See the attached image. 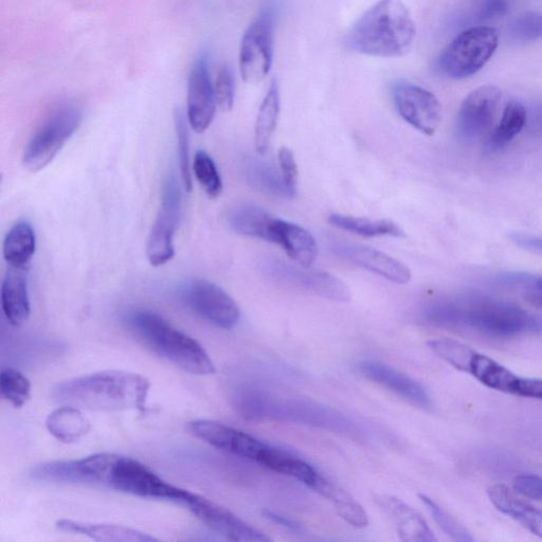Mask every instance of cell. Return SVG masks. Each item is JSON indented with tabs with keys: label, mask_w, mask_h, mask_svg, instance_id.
<instances>
[{
	"label": "cell",
	"mask_w": 542,
	"mask_h": 542,
	"mask_svg": "<svg viewBox=\"0 0 542 542\" xmlns=\"http://www.w3.org/2000/svg\"><path fill=\"white\" fill-rule=\"evenodd\" d=\"M193 172L198 184L215 200L223 191V182L214 160L205 151H198L193 161Z\"/></svg>",
	"instance_id": "cell-35"
},
{
	"label": "cell",
	"mask_w": 542,
	"mask_h": 542,
	"mask_svg": "<svg viewBox=\"0 0 542 542\" xmlns=\"http://www.w3.org/2000/svg\"><path fill=\"white\" fill-rule=\"evenodd\" d=\"M424 320L436 327L509 339L542 333V316L514 302L491 297H462L430 303Z\"/></svg>",
	"instance_id": "cell-2"
},
{
	"label": "cell",
	"mask_w": 542,
	"mask_h": 542,
	"mask_svg": "<svg viewBox=\"0 0 542 542\" xmlns=\"http://www.w3.org/2000/svg\"><path fill=\"white\" fill-rule=\"evenodd\" d=\"M280 88L276 80L271 83L258 114L255 130L256 149L260 155H265L269 148L280 115Z\"/></svg>",
	"instance_id": "cell-31"
},
{
	"label": "cell",
	"mask_w": 542,
	"mask_h": 542,
	"mask_svg": "<svg viewBox=\"0 0 542 542\" xmlns=\"http://www.w3.org/2000/svg\"><path fill=\"white\" fill-rule=\"evenodd\" d=\"M501 90L484 85L463 101L457 118V131L465 140H476L492 128L501 102Z\"/></svg>",
	"instance_id": "cell-14"
},
{
	"label": "cell",
	"mask_w": 542,
	"mask_h": 542,
	"mask_svg": "<svg viewBox=\"0 0 542 542\" xmlns=\"http://www.w3.org/2000/svg\"><path fill=\"white\" fill-rule=\"evenodd\" d=\"M183 195L174 177H169L161 192L160 207L147 243V256L152 266L159 267L175 255L174 236L182 212Z\"/></svg>",
	"instance_id": "cell-10"
},
{
	"label": "cell",
	"mask_w": 542,
	"mask_h": 542,
	"mask_svg": "<svg viewBox=\"0 0 542 542\" xmlns=\"http://www.w3.org/2000/svg\"><path fill=\"white\" fill-rule=\"evenodd\" d=\"M83 120L76 104H63L56 108L32 136L24 153V166L30 172H39L56 157L67 140L74 135Z\"/></svg>",
	"instance_id": "cell-8"
},
{
	"label": "cell",
	"mask_w": 542,
	"mask_h": 542,
	"mask_svg": "<svg viewBox=\"0 0 542 542\" xmlns=\"http://www.w3.org/2000/svg\"><path fill=\"white\" fill-rule=\"evenodd\" d=\"M329 223L334 227L356 234L364 238L393 237L405 238L404 230L397 224L387 220H369L356 216L332 214Z\"/></svg>",
	"instance_id": "cell-30"
},
{
	"label": "cell",
	"mask_w": 542,
	"mask_h": 542,
	"mask_svg": "<svg viewBox=\"0 0 542 542\" xmlns=\"http://www.w3.org/2000/svg\"><path fill=\"white\" fill-rule=\"evenodd\" d=\"M514 487L522 496L542 501V478L535 475H520L515 478Z\"/></svg>",
	"instance_id": "cell-43"
},
{
	"label": "cell",
	"mask_w": 542,
	"mask_h": 542,
	"mask_svg": "<svg viewBox=\"0 0 542 542\" xmlns=\"http://www.w3.org/2000/svg\"><path fill=\"white\" fill-rule=\"evenodd\" d=\"M279 164L284 184L291 196H294L298 187L299 171L294 153L288 148L279 151Z\"/></svg>",
	"instance_id": "cell-41"
},
{
	"label": "cell",
	"mask_w": 542,
	"mask_h": 542,
	"mask_svg": "<svg viewBox=\"0 0 542 542\" xmlns=\"http://www.w3.org/2000/svg\"><path fill=\"white\" fill-rule=\"evenodd\" d=\"M128 322L144 345L179 369L195 375L215 372L213 361L201 343L177 330L165 318L148 311H136Z\"/></svg>",
	"instance_id": "cell-6"
},
{
	"label": "cell",
	"mask_w": 542,
	"mask_h": 542,
	"mask_svg": "<svg viewBox=\"0 0 542 542\" xmlns=\"http://www.w3.org/2000/svg\"><path fill=\"white\" fill-rule=\"evenodd\" d=\"M375 500L393 523L401 540L406 542L437 541L435 534H433L420 513L409 507L401 499L382 495L376 496Z\"/></svg>",
	"instance_id": "cell-20"
},
{
	"label": "cell",
	"mask_w": 542,
	"mask_h": 542,
	"mask_svg": "<svg viewBox=\"0 0 542 542\" xmlns=\"http://www.w3.org/2000/svg\"><path fill=\"white\" fill-rule=\"evenodd\" d=\"M273 241L287 256L302 267L310 268L317 257V245L312 234L299 225L276 219L271 227Z\"/></svg>",
	"instance_id": "cell-22"
},
{
	"label": "cell",
	"mask_w": 542,
	"mask_h": 542,
	"mask_svg": "<svg viewBox=\"0 0 542 542\" xmlns=\"http://www.w3.org/2000/svg\"><path fill=\"white\" fill-rule=\"evenodd\" d=\"M174 124L177 138L178 162L180 176L186 191L192 190V172L190 165V134L188 117L183 110L177 108L174 113Z\"/></svg>",
	"instance_id": "cell-34"
},
{
	"label": "cell",
	"mask_w": 542,
	"mask_h": 542,
	"mask_svg": "<svg viewBox=\"0 0 542 542\" xmlns=\"http://www.w3.org/2000/svg\"><path fill=\"white\" fill-rule=\"evenodd\" d=\"M359 370L371 382L401 396L402 399L409 403L423 409L431 407L430 397L426 389L408 375L396 371L388 365L371 360L363 361L359 366Z\"/></svg>",
	"instance_id": "cell-18"
},
{
	"label": "cell",
	"mask_w": 542,
	"mask_h": 542,
	"mask_svg": "<svg viewBox=\"0 0 542 542\" xmlns=\"http://www.w3.org/2000/svg\"><path fill=\"white\" fill-rule=\"evenodd\" d=\"M183 299L196 315L215 325L230 330L240 320V309L220 286L206 280H195L186 286Z\"/></svg>",
	"instance_id": "cell-11"
},
{
	"label": "cell",
	"mask_w": 542,
	"mask_h": 542,
	"mask_svg": "<svg viewBox=\"0 0 542 542\" xmlns=\"http://www.w3.org/2000/svg\"><path fill=\"white\" fill-rule=\"evenodd\" d=\"M275 26L270 9L262 11L246 30L240 50V69L249 84L261 82L274 61Z\"/></svg>",
	"instance_id": "cell-9"
},
{
	"label": "cell",
	"mask_w": 542,
	"mask_h": 542,
	"mask_svg": "<svg viewBox=\"0 0 542 542\" xmlns=\"http://www.w3.org/2000/svg\"><path fill=\"white\" fill-rule=\"evenodd\" d=\"M311 490L329 499L337 514L357 529L369 526V517L363 507L345 490L321 476Z\"/></svg>",
	"instance_id": "cell-26"
},
{
	"label": "cell",
	"mask_w": 542,
	"mask_h": 542,
	"mask_svg": "<svg viewBox=\"0 0 542 542\" xmlns=\"http://www.w3.org/2000/svg\"><path fill=\"white\" fill-rule=\"evenodd\" d=\"M419 498L430 512L431 516L438 523L441 530L451 539L461 542H471L474 538L461 525V523L447 511L440 507L438 503L425 495H419Z\"/></svg>",
	"instance_id": "cell-38"
},
{
	"label": "cell",
	"mask_w": 542,
	"mask_h": 542,
	"mask_svg": "<svg viewBox=\"0 0 542 542\" xmlns=\"http://www.w3.org/2000/svg\"><path fill=\"white\" fill-rule=\"evenodd\" d=\"M509 0H482L479 7V17L483 21H491L494 18L504 16L509 12Z\"/></svg>",
	"instance_id": "cell-44"
},
{
	"label": "cell",
	"mask_w": 542,
	"mask_h": 542,
	"mask_svg": "<svg viewBox=\"0 0 542 542\" xmlns=\"http://www.w3.org/2000/svg\"><path fill=\"white\" fill-rule=\"evenodd\" d=\"M392 95L397 112L414 129L428 136L438 131L442 121V106L429 90L400 81L393 86Z\"/></svg>",
	"instance_id": "cell-12"
},
{
	"label": "cell",
	"mask_w": 542,
	"mask_h": 542,
	"mask_svg": "<svg viewBox=\"0 0 542 542\" xmlns=\"http://www.w3.org/2000/svg\"><path fill=\"white\" fill-rule=\"evenodd\" d=\"M529 120L525 105L512 101L505 106L501 119L489 140L490 150L507 147L526 128Z\"/></svg>",
	"instance_id": "cell-32"
},
{
	"label": "cell",
	"mask_w": 542,
	"mask_h": 542,
	"mask_svg": "<svg viewBox=\"0 0 542 542\" xmlns=\"http://www.w3.org/2000/svg\"><path fill=\"white\" fill-rule=\"evenodd\" d=\"M276 218L260 207L241 205L233 208L227 215V222L233 231L243 236L264 241H273L271 227Z\"/></svg>",
	"instance_id": "cell-25"
},
{
	"label": "cell",
	"mask_w": 542,
	"mask_h": 542,
	"mask_svg": "<svg viewBox=\"0 0 542 542\" xmlns=\"http://www.w3.org/2000/svg\"><path fill=\"white\" fill-rule=\"evenodd\" d=\"M282 262L267 265L268 274L276 280L303 289L324 299L349 302L351 292L348 286L333 275L321 271L307 270Z\"/></svg>",
	"instance_id": "cell-16"
},
{
	"label": "cell",
	"mask_w": 542,
	"mask_h": 542,
	"mask_svg": "<svg viewBox=\"0 0 542 542\" xmlns=\"http://www.w3.org/2000/svg\"><path fill=\"white\" fill-rule=\"evenodd\" d=\"M533 125L537 132L542 133V110L536 113Z\"/></svg>",
	"instance_id": "cell-47"
},
{
	"label": "cell",
	"mask_w": 542,
	"mask_h": 542,
	"mask_svg": "<svg viewBox=\"0 0 542 542\" xmlns=\"http://www.w3.org/2000/svg\"><path fill=\"white\" fill-rule=\"evenodd\" d=\"M499 33L491 27L464 30L443 50L438 61L442 74L463 80L477 74L494 56Z\"/></svg>",
	"instance_id": "cell-7"
},
{
	"label": "cell",
	"mask_w": 542,
	"mask_h": 542,
	"mask_svg": "<svg viewBox=\"0 0 542 542\" xmlns=\"http://www.w3.org/2000/svg\"><path fill=\"white\" fill-rule=\"evenodd\" d=\"M487 495L498 511L507 515L542 538V511L517 498L507 486L497 484L490 487Z\"/></svg>",
	"instance_id": "cell-23"
},
{
	"label": "cell",
	"mask_w": 542,
	"mask_h": 542,
	"mask_svg": "<svg viewBox=\"0 0 542 542\" xmlns=\"http://www.w3.org/2000/svg\"><path fill=\"white\" fill-rule=\"evenodd\" d=\"M537 287L539 289V292L542 294V278L538 280Z\"/></svg>",
	"instance_id": "cell-48"
},
{
	"label": "cell",
	"mask_w": 542,
	"mask_h": 542,
	"mask_svg": "<svg viewBox=\"0 0 542 542\" xmlns=\"http://www.w3.org/2000/svg\"><path fill=\"white\" fill-rule=\"evenodd\" d=\"M511 394L542 401V379L517 376Z\"/></svg>",
	"instance_id": "cell-42"
},
{
	"label": "cell",
	"mask_w": 542,
	"mask_h": 542,
	"mask_svg": "<svg viewBox=\"0 0 542 542\" xmlns=\"http://www.w3.org/2000/svg\"><path fill=\"white\" fill-rule=\"evenodd\" d=\"M57 528L63 532L75 533L87 536L97 541L115 542H152L156 538L116 525H103V523H88L75 520L63 519L57 522Z\"/></svg>",
	"instance_id": "cell-24"
},
{
	"label": "cell",
	"mask_w": 542,
	"mask_h": 542,
	"mask_svg": "<svg viewBox=\"0 0 542 542\" xmlns=\"http://www.w3.org/2000/svg\"><path fill=\"white\" fill-rule=\"evenodd\" d=\"M30 477L40 482L102 486L141 498L172 501L184 507L193 495L162 480L141 462L117 454L41 464L32 469Z\"/></svg>",
	"instance_id": "cell-1"
},
{
	"label": "cell",
	"mask_w": 542,
	"mask_h": 542,
	"mask_svg": "<svg viewBox=\"0 0 542 542\" xmlns=\"http://www.w3.org/2000/svg\"><path fill=\"white\" fill-rule=\"evenodd\" d=\"M0 390L15 408H22L31 397L29 379L14 369L7 368L0 373Z\"/></svg>",
	"instance_id": "cell-37"
},
{
	"label": "cell",
	"mask_w": 542,
	"mask_h": 542,
	"mask_svg": "<svg viewBox=\"0 0 542 542\" xmlns=\"http://www.w3.org/2000/svg\"><path fill=\"white\" fill-rule=\"evenodd\" d=\"M216 106L213 83L209 74L208 58L198 57L189 77L187 117L192 130L205 133L213 121Z\"/></svg>",
	"instance_id": "cell-17"
},
{
	"label": "cell",
	"mask_w": 542,
	"mask_h": 542,
	"mask_svg": "<svg viewBox=\"0 0 542 542\" xmlns=\"http://www.w3.org/2000/svg\"><path fill=\"white\" fill-rule=\"evenodd\" d=\"M207 527L229 540L267 542L271 539L260 530L209 499L193 494L185 505Z\"/></svg>",
	"instance_id": "cell-15"
},
{
	"label": "cell",
	"mask_w": 542,
	"mask_h": 542,
	"mask_svg": "<svg viewBox=\"0 0 542 542\" xmlns=\"http://www.w3.org/2000/svg\"><path fill=\"white\" fill-rule=\"evenodd\" d=\"M187 430L193 437L213 447L259 464L269 447V444L263 443L248 433L212 421L190 422Z\"/></svg>",
	"instance_id": "cell-13"
},
{
	"label": "cell",
	"mask_w": 542,
	"mask_h": 542,
	"mask_svg": "<svg viewBox=\"0 0 542 542\" xmlns=\"http://www.w3.org/2000/svg\"><path fill=\"white\" fill-rule=\"evenodd\" d=\"M228 392L232 408L247 421H289L336 431L352 428L350 421L330 408L309 401L285 399L245 381L233 382Z\"/></svg>",
	"instance_id": "cell-5"
},
{
	"label": "cell",
	"mask_w": 542,
	"mask_h": 542,
	"mask_svg": "<svg viewBox=\"0 0 542 542\" xmlns=\"http://www.w3.org/2000/svg\"><path fill=\"white\" fill-rule=\"evenodd\" d=\"M247 175L252 186L268 194L292 197L282 176L271 166L262 161H251Z\"/></svg>",
	"instance_id": "cell-33"
},
{
	"label": "cell",
	"mask_w": 542,
	"mask_h": 542,
	"mask_svg": "<svg viewBox=\"0 0 542 542\" xmlns=\"http://www.w3.org/2000/svg\"><path fill=\"white\" fill-rule=\"evenodd\" d=\"M512 32L523 41H536L542 38V14L528 12L516 18Z\"/></svg>",
	"instance_id": "cell-40"
},
{
	"label": "cell",
	"mask_w": 542,
	"mask_h": 542,
	"mask_svg": "<svg viewBox=\"0 0 542 542\" xmlns=\"http://www.w3.org/2000/svg\"><path fill=\"white\" fill-rule=\"evenodd\" d=\"M512 240L514 243H516L518 246L522 248L542 252V239L527 236V234L515 233L512 236Z\"/></svg>",
	"instance_id": "cell-46"
},
{
	"label": "cell",
	"mask_w": 542,
	"mask_h": 542,
	"mask_svg": "<svg viewBox=\"0 0 542 542\" xmlns=\"http://www.w3.org/2000/svg\"><path fill=\"white\" fill-rule=\"evenodd\" d=\"M150 381L140 374L104 371L69 379L54 387L52 400L93 411H146Z\"/></svg>",
	"instance_id": "cell-3"
},
{
	"label": "cell",
	"mask_w": 542,
	"mask_h": 542,
	"mask_svg": "<svg viewBox=\"0 0 542 542\" xmlns=\"http://www.w3.org/2000/svg\"><path fill=\"white\" fill-rule=\"evenodd\" d=\"M487 388L511 394L517 375L494 359L475 352L466 372Z\"/></svg>",
	"instance_id": "cell-29"
},
{
	"label": "cell",
	"mask_w": 542,
	"mask_h": 542,
	"mask_svg": "<svg viewBox=\"0 0 542 542\" xmlns=\"http://www.w3.org/2000/svg\"><path fill=\"white\" fill-rule=\"evenodd\" d=\"M417 39V25L402 0H379L358 18L349 34V47L366 56L402 58Z\"/></svg>",
	"instance_id": "cell-4"
},
{
	"label": "cell",
	"mask_w": 542,
	"mask_h": 542,
	"mask_svg": "<svg viewBox=\"0 0 542 542\" xmlns=\"http://www.w3.org/2000/svg\"><path fill=\"white\" fill-rule=\"evenodd\" d=\"M214 94L216 103L224 112L232 110L234 103V93H236V84H234V75L228 65H223L218 74H216L214 83Z\"/></svg>",
	"instance_id": "cell-39"
},
{
	"label": "cell",
	"mask_w": 542,
	"mask_h": 542,
	"mask_svg": "<svg viewBox=\"0 0 542 542\" xmlns=\"http://www.w3.org/2000/svg\"><path fill=\"white\" fill-rule=\"evenodd\" d=\"M36 248L35 232L27 221L17 222L4 241V258L9 266L28 267Z\"/></svg>",
	"instance_id": "cell-28"
},
{
	"label": "cell",
	"mask_w": 542,
	"mask_h": 542,
	"mask_svg": "<svg viewBox=\"0 0 542 542\" xmlns=\"http://www.w3.org/2000/svg\"><path fill=\"white\" fill-rule=\"evenodd\" d=\"M336 255L353 264L363 267L372 273L382 276L391 282L406 284L411 279L407 265L384 252L366 246L353 244H337L334 247Z\"/></svg>",
	"instance_id": "cell-19"
},
{
	"label": "cell",
	"mask_w": 542,
	"mask_h": 542,
	"mask_svg": "<svg viewBox=\"0 0 542 542\" xmlns=\"http://www.w3.org/2000/svg\"><path fill=\"white\" fill-rule=\"evenodd\" d=\"M263 515L265 518L270 520L271 522L277 523V525L284 527L288 530L299 532L301 531V526L298 522H296L293 519H289L288 517H285L283 515H280L278 513H275L273 511L265 510L263 512Z\"/></svg>",
	"instance_id": "cell-45"
},
{
	"label": "cell",
	"mask_w": 542,
	"mask_h": 542,
	"mask_svg": "<svg viewBox=\"0 0 542 542\" xmlns=\"http://www.w3.org/2000/svg\"><path fill=\"white\" fill-rule=\"evenodd\" d=\"M46 426L60 442L74 443L86 435L90 422L79 408L62 406L49 414Z\"/></svg>",
	"instance_id": "cell-27"
},
{
	"label": "cell",
	"mask_w": 542,
	"mask_h": 542,
	"mask_svg": "<svg viewBox=\"0 0 542 542\" xmlns=\"http://www.w3.org/2000/svg\"><path fill=\"white\" fill-rule=\"evenodd\" d=\"M427 345L445 363L464 373L467 372L476 352L463 343L451 339H433L428 341Z\"/></svg>",
	"instance_id": "cell-36"
},
{
	"label": "cell",
	"mask_w": 542,
	"mask_h": 542,
	"mask_svg": "<svg viewBox=\"0 0 542 542\" xmlns=\"http://www.w3.org/2000/svg\"><path fill=\"white\" fill-rule=\"evenodd\" d=\"M2 305L7 320L18 327L31 314L28 267L9 266L2 285Z\"/></svg>",
	"instance_id": "cell-21"
}]
</instances>
